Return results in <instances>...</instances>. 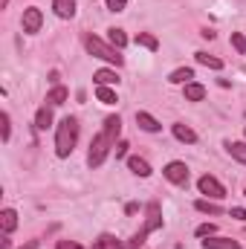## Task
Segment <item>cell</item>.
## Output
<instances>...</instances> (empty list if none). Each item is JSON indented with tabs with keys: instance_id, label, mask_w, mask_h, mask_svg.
<instances>
[{
	"instance_id": "obj_1",
	"label": "cell",
	"mask_w": 246,
	"mask_h": 249,
	"mask_svg": "<svg viewBox=\"0 0 246 249\" xmlns=\"http://www.w3.org/2000/svg\"><path fill=\"white\" fill-rule=\"evenodd\" d=\"M119 133H122V119L119 116H107L102 133H96L93 142H90V154H87V165L90 168H99L107 160V154L119 145Z\"/></svg>"
},
{
	"instance_id": "obj_2",
	"label": "cell",
	"mask_w": 246,
	"mask_h": 249,
	"mask_svg": "<svg viewBox=\"0 0 246 249\" xmlns=\"http://www.w3.org/2000/svg\"><path fill=\"white\" fill-rule=\"evenodd\" d=\"M75 142H78V119L75 116H64L61 124L55 127V154L61 160H67L72 154Z\"/></svg>"
},
{
	"instance_id": "obj_3",
	"label": "cell",
	"mask_w": 246,
	"mask_h": 249,
	"mask_svg": "<svg viewBox=\"0 0 246 249\" xmlns=\"http://www.w3.org/2000/svg\"><path fill=\"white\" fill-rule=\"evenodd\" d=\"M159 226H162V209H159L157 200H151V203L145 206V226L133 235V241L127 244V249H139L142 244H145V238H148L151 232H157Z\"/></svg>"
},
{
	"instance_id": "obj_4",
	"label": "cell",
	"mask_w": 246,
	"mask_h": 249,
	"mask_svg": "<svg viewBox=\"0 0 246 249\" xmlns=\"http://www.w3.org/2000/svg\"><path fill=\"white\" fill-rule=\"evenodd\" d=\"M84 47H87L90 55H96V58H102V61L113 64V67H122L124 64L122 50H116L113 44H107V41H102V38H96V35H87V38H84Z\"/></svg>"
},
{
	"instance_id": "obj_5",
	"label": "cell",
	"mask_w": 246,
	"mask_h": 249,
	"mask_svg": "<svg viewBox=\"0 0 246 249\" xmlns=\"http://www.w3.org/2000/svg\"><path fill=\"white\" fill-rule=\"evenodd\" d=\"M197 188H200V194H209L211 200H223V197H226L223 183H220L217 177H211V174H203V177L197 180Z\"/></svg>"
},
{
	"instance_id": "obj_6",
	"label": "cell",
	"mask_w": 246,
	"mask_h": 249,
	"mask_svg": "<svg viewBox=\"0 0 246 249\" xmlns=\"http://www.w3.org/2000/svg\"><path fill=\"white\" fill-rule=\"evenodd\" d=\"M162 174H165V180H168V183H174V186H185V183H188V165L180 162V160L168 162V165L162 168Z\"/></svg>"
},
{
	"instance_id": "obj_7",
	"label": "cell",
	"mask_w": 246,
	"mask_h": 249,
	"mask_svg": "<svg viewBox=\"0 0 246 249\" xmlns=\"http://www.w3.org/2000/svg\"><path fill=\"white\" fill-rule=\"evenodd\" d=\"M41 23H44V15H41L38 6L23 9V32H26V35H35V32L41 29Z\"/></svg>"
},
{
	"instance_id": "obj_8",
	"label": "cell",
	"mask_w": 246,
	"mask_h": 249,
	"mask_svg": "<svg viewBox=\"0 0 246 249\" xmlns=\"http://www.w3.org/2000/svg\"><path fill=\"white\" fill-rule=\"evenodd\" d=\"M203 249H241V244L232 241V238H217V235H211V238L203 241Z\"/></svg>"
},
{
	"instance_id": "obj_9",
	"label": "cell",
	"mask_w": 246,
	"mask_h": 249,
	"mask_svg": "<svg viewBox=\"0 0 246 249\" xmlns=\"http://www.w3.org/2000/svg\"><path fill=\"white\" fill-rule=\"evenodd\" d=\"M183 96L185 102H203L206 99V87L197 84V81H188V84H183Z\"/></svg>"
},
{
	"instance_id": "obj_10",
	"label": "cell",
	"mask_w": 246,
	"mask_h": 249,
	"mask_svg": "<svg viewBox=\"0 0 246 249\" xmlns=\"http://www.w3.org/2000/svg\"><path fill=\"white\" fill-rule=\"evenodd\" d=\"M15 226H18V212L15 209H3L0 212V229H3V235H12Z\"/></svg>"
},
{
	"instance_id": "obj_11",
	"label": "cell",
	"mask_w": 246,
	"mask_h": 249,
	"mask_svg": "<svg viewBox=\"0 0 246 249\" xmlns=\"http://www.w3.org/2000/svg\"><path fill=\"white\" fill-rule=\"evenodd\" d=\"M127 168H130L136 177H151V174H154L151 165H148V160H142V157H130V160H127Z\"/></svg>"
},
{
	"instance_id": "obj_12",
	"label": "cell",
	"mask_w": 246,
	"mask_h": 249,
	"mask_svg": "<svg viewBox=\"0 0 246 249\" xmlns=\"http://www.w3.org/2000/svg\"><path fill=\"white\" fill-rule=\"evenodd\" d=\"M136 124H139L142 130H148V133H157V130L162 127V124L157 122L151 113H145V110H136Z\"/></svg>"
},
{
	"instance_id": "obj_13",
	"label": "cell",
	"mask_w": 246,
	"mask_h": 249,
	"mask_svg": "<svg viewBox=\"0 0 246 249\" xmlns=\"http://www.w3.org/2000/svg\"><path fill=\"white\" fill-rule=\"evenodd\" d=\"M171 133H174V136H177L180 142H185V145H194V142H197V133H194V130H191L188 124H183V122L174 124V127H171Z\"/></svg>"
},
{
	"instance_id": "obj_14",
	"label": "cell",
	"mask_w": 246,
	"mask_h": 249,
	"mask_svg": "<svg viewBox=\"0 0 246 249\" xmlns=\"http://www.w3.org/2000/svg\"><path fill=\"white\" fill-rule=\"evenodd\" d=\"M53 9H55V15L58 18H72L75 15V0H53Z\"/></svg>"
},
{
	"instance_id": "obj_15",
	"label": "cell",
	"mask_w": 246,
	"mask_h": 249,
	"mask_svg": "<svg viewBox=\"0 0 246 249\" xmlns=\"http://www.w3.org/2000/svg\"><path fill=\"white\" fill-rule=\"evenodd\" d=\"M96 84H102V87H110V84H119V75H116V70H96Z\"/></svg>"
},
{
	"instance_id": "obj_16",
	"label": "cell",
	"mask_w": 246,
	"mask_h": 249,
	"mask_svg": "<svg viewBox=\"0 0 246 249\" xmlns=\"http://www.w3.org/2000/svg\"><path fill=\"white\" fill-rule=\"evenodd\" d=\"M191 78H194V70H191V67H180V70H174V72L168 75L171 84H188Z\"/></svg>"
},
{
	"instance_id": "obj_17",
	"label": "cell",
	"mask_w": 246,
	"mask_h": 249,
	"mask_svg": "<svg viewBox=\"0 0 246 249\" xmlns=\"http://www.w3.org/2000/svg\"><path fill=\"white\" fill-rule=\"evenodd\" d=\"M67 96H70V93H67V87L55 84V87L47 93V105H53V107H55V105H64V102H67Z\"/></svg>"
},
{
	"instance_id": "obj_18",
	"label": "cell",
	"mask_w": 246,
	"mask_h": 249,
	"mask_svg": "<svg viewBox=\"0 0 246 249\" xmlns=\"http://www.w3.org/2000/svg\"><path fill=\"white\" fill-rule=\"evenodd\" d=\"M35 127H38V130H47V127H53V110H50L47 105H44V107L35 113Z\"/></svg>"
},
{
	"instance_id": "obj_19",
	"label": "cell",
	"mask_w": 246,
	"mask_h": 249,
	"mask_svg": "<svg viewBox=\"0 0 246 249\" xmlns=\"http://www.w3.org/2000/svg\"><path fill=\"white\" fill-rule=\"evenodd\" d=\"M107 41H110L116 50H124V47H127V35H124V29H116V26L107 29Z\"/></svg>"
},
{
	"instance_id": "obj_20",
	"label": "cell",
	"mask_w": 246,
	"mask_h": 249,
	"mask_svg": "<svg viewBox=\"0 0 246 249\" xmlns=\"http://www.w3.org/2000/svg\"><path fill=\"white\" fill-rule=\"evenodd\" d=\"M226 151L232 154V160L246 165V142H226Z\"/></svg>"
},
{
	"instance_id": "obj_21",
	"label": "cell",
	"mask_w": 246,
	"mask_h": 249,
	"mask_svg": "<svg viewBox=\"0 0 246 249\" xmlns=\"http://www.w3.org/2000/svg\"><path fill=\"white\" fill-rule=\"evenodd\" d=\"M194 58H197V64H203L209 70H223V61L214 58V55H209V53H194Z\"/></svg>"
},
{
	"instance_id": "obj_22",
	"label": "cell",
	"mask_w": 246,
	"mask_h": 249,
	"mask_svg": "<svg viewBox=\"0 0 246 249\" xmlns=\"http://www.w3.org/2000/svg\"><path fill=\"white\" fill-rule=\"evenodd\" d=\"M93 249H124L113 235H99V241L93 244Z\"/></svg>"
},
{
	"instance_id": "obj_23",
	"label": "cell",
	"mask_w": 246,
	"mask_h": 249,
	"mask_svg": "<svg viewBox=\"0 0 246 249\" xmlns=\"http://www.w3.org/2000/svg\"><path fill=\"white\" fill-rule=\"evenodd\" d=\"M136 44H139V47H145V50H151V53H157V50H159V41H157L154 35H148V32H139V35H136Z\"/></svg>"
},
{
	"instance_id": "obj_24",
	"label": "cell",
	"mask_w": 246,
	"mask_h": 249,
	"mask_svg": "<svg viewBox=\"0 0 246 249\" xmlns=\"http://www.w3.org/2000/svg\"><path fill=\"white\" fill-rule=\"evenodd\" d=\"M96 99H99L102 105H116V102H119V99H116V93H113L110 87H102V84L96 87Z\"/></svg>"
},
{
	"instance_id": "obj_25",
	"label": "cell",
	"mask_w": 246,
	"mask_h": 249,
	"mask_svg": "<svg viewBox=\"0 0 246 249\" xmlns=\"http://www.w3.org/2000/svg\"><path fill=\"white\" fill-rule=\"evenodd\" d=\"M194 209L203 212V214H220V206H217V203H209V200H197Z\"/></svg>"
},
{
	"instance_id": "obj_26",
	"label": "cell",
	"mask_w": 246,
	"mask_h": 249,
	"mask_svg": "<svg viewBox=\"0 0 246 249\" xmlns=\"http://www.w3.org/2000/svg\"><path fill=\"white\" fill-rule=\"evenodd\" d=\"M229 41H232V47L238 50V55H246V35H244V32H232V38H229Z\"/></svg>"
},
{
	"instance_id": "obj_27",
	"label": "cell",
	"mask_w": 246,
	"mask_h": 249,
	"mask_svg": "<svg viewBox=\"0 0 246 249\" xmlns=\"http://www.w3.org/2000/svg\"><path fill=\"white\" fill-rule=\"evenodd\" d=\"M9 136H12V124H9V113H0V139H3V142H9Z\"/></svg>"
},
{
	"instance_id": "obj_28",
	"label": "cell",
	"mask_w": 246,
	"mask_h": 249,
	"mask_svg": "<svg viewBox=\"0 0 246 249\" xmlns=\"http://www.w3.org/2000/svg\"><path fill=\"white\" fill-rule=\"evenodd\" d=\"M214 232H217L214 223H200V226H197V238H211Z\"/></svg>"
},
{
	"instance_id": "obj_29",
	"label": "cell",
	"mask_w": 246,
	"mask_h": 249,
	"mask_svg": "<svg viewBox=\"0 0 246 249\" xmlns=\"http://www.w3.org/2000/svg\"><path fill=\"white\" fill-rule=\"evenodd\" d=\"M124 6H127V0H107L110 12H124Z\"/></svg>"
},
{
	"instance_id": "obj_30",
	"label": "cell",
	"mask_w": 246,
	"mask_h": 249,
	"mask_svg": "<svg viewBox=\"0 0 246 249\" xmlns=\"http://www.w3.org/2000/svg\"><path fill=\"white\" fill-rule=\"evenodd\" d=\"M127 148H130V145H127V142H119V145H116V148H113V154H116V160H122L124 154H127Z\"/></svg>"
},
{
	"instance_id": "obj_31",
	"label": "cell",
	"mask_w": 246,
	"mask_h": 249,
	"mask_svg": "<svg viewBox=\"0 0 246 249\" xmlns=\"http://www.w3.org/2000/svg\"><path fill=\"white\" fill-rule=\"evenodd\" d=\"M55 249H84L81 244H75V241H58V247Z\"/></svg>"
},
{
	"instance_id": "obj_32",
	"label": "cell",
	"mask_w": 246,
	"mask_h": 249,
	"mask_svg": "<svg viewBox=\"0 0 246 249\" xmlns=\"http://www.w3.org/2000/svg\"><path fill=\"white\" fill-rule=\"evenodd\" d=\"M229 214H232V217H238V220H244V223H246V209H241V206H235V209H232Z\"/></svg>"
},
{
	"instance_id": "obj_33",
	"label": "cell",
	"mask_w": 246,
	"mask_h": 249,
	"mask_svg": "<svg viewBox=\"0 0 246 249\" xmlns=\"http://www.w3.org/2000/svg\"><path fill=\"white\" fill-rule=\"evenodd\" d=\"M12 247V244H9V235H3V238H0V249H9Z\"/></svg>"
},
{
	"instance_id": "obj_34",
	"label": "cell",
	"mask_w": 246,
	"mask_h": 249,
	"mask_svg": "<svg viewBox=\"0 0 246 249\" xmlns=\"http://www.w3.org/2000/svg\"><path fill=\"white\" fill-rule=\"evenodd\" d=\"M20 249H38V241H29V244H23Z\"/></svg>"
}]
</instances>
